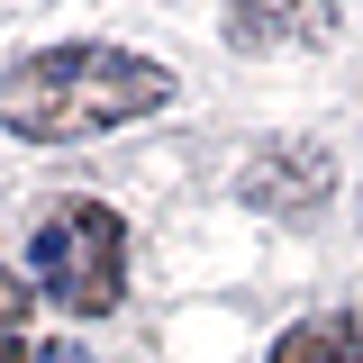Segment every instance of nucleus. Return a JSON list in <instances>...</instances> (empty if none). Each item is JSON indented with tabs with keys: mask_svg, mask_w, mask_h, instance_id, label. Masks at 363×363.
Segmentation results:
<instances>
[{
	"mask_svg": "<svg viewBox=\"0 0 363 363\" xmlns=\"http://www.w3.org/2000/svg\"><path fill=\"white\" fill-rule=\"evenodd\" d=\"M173 100V73L128 45H45L0 82V128L28 145H82V136L136 128Z\"/></svg>",
	"mask_w": 363,
	"mask_h": 363,
	"instance_id": "1",
	"label": "nucleus"
},
{
	"mask_svg": "<svg viewBox=\"0 0 363 363\" xmlns=\"http://www.w3.org/2000/svg\"><path fill=\"white\" fill-rule=\"evenodd\" d=\"M28 300H37V291H28L18 272H0V336H18V318H28Z\"/></svg>",
	"mask_w": 363,
	"mask_h": 363,
	"instance_id": "7",
	"label": "nucleus"
},
{
	"mask_svg": "<svg viewBox=\"0 0 363 363\" xmlns=\"http://www.w3.org/2000/svg\"><path fill=\"white\" fill-rule=\"evenodd\" d=\"M236 37L255 45V37H327V9H236Z\"/></svg>",
	"mask_w": 363,
	"mask_h": 363,
	"instance_id": "5",
	"label": "nucleus"
},
{
	"mask_svg": "<svg viewBox=\"0 0 363 363\" xmlns=\"http://www.w3.org/2000/svg\"><path fill=\"white\" fill-rule=\"evenodd\" d=\"M272 363H363V318L327 309V318H300L272 336Z\"/></svg>",
	"mask_w": 363,
	"mask_h": 363,
	"instance_id": "4",
	"label": "nucleus"
},
{
	"mask_svg": "<svg viewBox=\"0 0 363 363\" xmlns=\"http://www.w3.org/2000/svg\"><path fill=\"white\" fill-rule=\"evenodd\" d=\"M336 191V155L327 145H264L245 173H236V200L255 218H318Z\"/></svg>",
	"mask_w": 363,
	"mask_h": 363,
	"instance_id": "3",
	"label": "nucleus"
},
{
	"mask_svg": "<svg viewBox=\"0 0 363 363\" xmlns=\"http://www.w3.org/2000/svg\"><path fill=\"white\" fill-rule=\"evenodd\" d=\"M28 255H37V291L64 300L73 318H109L128 291V218L109 200H55Z\"/></svg>",
	"mask_w": 363,
	"mask_h": 363,
	"instance_id": "2",
	"label": "nucleus"
},
{
	"mask_svg": "<svg viewBox=\"0 0 363 363\" xmlns=\"http://www.w3.org/2000/svg\"><path fill=\"white\" fill-rule=\"evenodd\" d=\"M0 363H91V354L73 345V336H64V345H28V336H0Z\"/></svg>",
	"mask_w": 363,
	"mask_h": 363,
	"instance_id": "6",
	"label": "nucleus"
}]
</instances>
